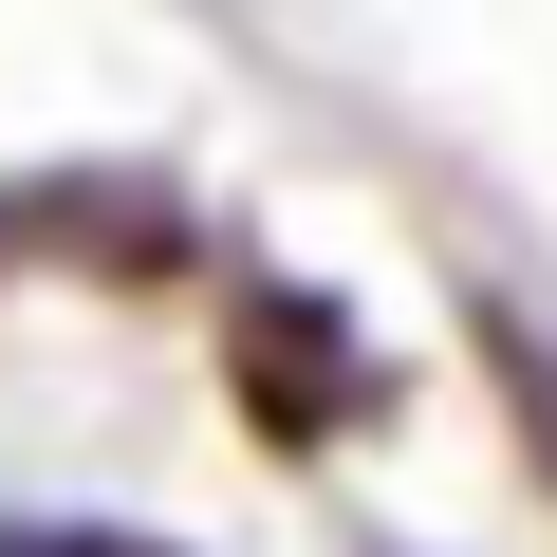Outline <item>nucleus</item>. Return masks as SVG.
I'll use <instances>...</instances> for the list:
<instances>
[{
    "label": "nucleus",
    "instance_id": "2",
    "mask_svg": "<svg viewBox=\"0 0 557 557\" xmlns=\"http://www.w3.org/2000/svg\"><path fill=\"white\" fill-rule=\"evenodd\" d=\"M0 260H94V278H149L186 260L168 186H0Z\"/></svg>",
    "mask_w": 557,
    "mask_h": 557
},
{
    "label": "nucleus",
    "instance_id": "4",
    "mask_svg": "<svg viewBox=\"0 0 557 557\" xmlns=\"http://www.w3.org/2000/svg\"><path fill=\"white\" fill-rule=\"evenodd\" d=\"M0 557H168V539H57V520H0Z\"/></svg>",
    "mask_w": 557,
    "mask_h": 557
},
{
    "label": "nucleus",
    "instance_id": "3",
    "mask_svg": "<svg viewBox=\"0 0 557 557\" xmlns=\"http://www.w3.org/2000/svg\"><path fill=\"white\" fill-rule=\"evenodd\" d=\"M483 372H502V428H520V465L557 483V317H520V298H483Z\"/></svg>",
    "mask_w": 557,
    "mask_h": 557
},
{
    "label": "nucleus",
    "instance_id": "1",
    "mask_svg": "<svg viewBox=\"0 0 557 557\" xmlns=\"http://www.w3.org/2000/svg\"><path fill=\"white\" fill-rule=\"evenodd\" d=\"M223 354H242V409H260L278 446H335V428L372 409V354H354V317H335V298H298V278H242Z\"/></svg>",
    "mask_w": 557,
    "mask_h": 557
}]
</instances>
